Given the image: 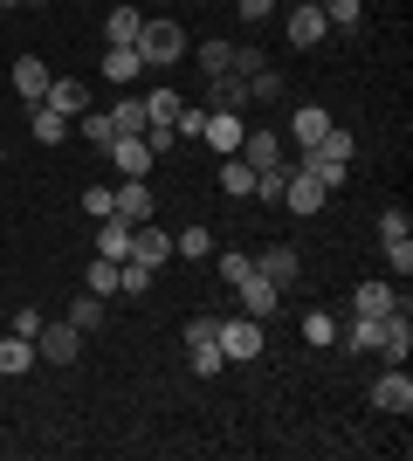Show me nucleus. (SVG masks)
I'll use <instances>...</instances> for the list:
<instances>
[{
    "label": "nucleus",
    "mask_w": 413,
    "mask_h": 461,
    "mask_svg": "<svg viewBox=\"0 0 413 461\" xmlns=\"http://www.w3.org/2000/svg\"><path fill=\"white\" fill-rule=\"evenodd\" d=\"M14 90L28 96V104H41V96H49V62L41 56H14Z\"/></svg>",
    "instance_id": "6ab92c4d"
},
{
    "label": "nucleus",
    "mask_w": 413,
    "mask_h": 461,
    "mask_svg": "<svg viewBox=\"0 0 413 461\" xmlns=\"http://www.w3.org/2000/svg\"><path fill=\"white\" fill-rule=\"evenodd\" d=\"M111 200H118V221H152V213H158V200H152V186H145V179H118V186H111Z\"/></svg>",
    "instance_id": "f8f14e48"
},
{
    "label": "nucleus",
    "mask_w": 413,
    "mask_h": 461,
    "mask_svg": "<svg viewBox=\"0 0 413 461\" xmlns=\"http://www.w3.org/2000/svg\"><path fill=\"white\" fill-rule=\"evenodd\" d=\"M256 276H269L275 289H290L296 283V249H290V241H269V249L256 255Z\"/></svg>",
    "instance_id": "2eb2a0df"
},
{
    "label": "nucleus",
    "mask_w": 413,
    "mask_h": 461,
    "mask_svg": "<svg viewBox=\"0 0 413 461\" xmlns=\"http://www.w3.org/2000/svg\"><path fill=\"white\" fill-rule=\"evenodd\" d=\"M83 213H97V221H111V213H118L111 186H83Z\"/></svg>",
    "instance_id": "79ce46f5"
},
{
    "label": "nucleus",
    "mask_w": 413,
    "mask_h": 461,
    "mask_svg": "<svg viewBox=\"0 0 413 461\" xmlns=\"http://www.w3.org/2000/svg\"><path fill=\"white\" fill-rule=\"evenodd\" d=\"M400 234H413L407 207H386V213H379V241H400Z\"/></svg>",
    "instance_id": "37998d69"
},
{
    "label": "nucleus",
    "mask_w": 413,
    "mask_h": 461,
    "mask_svg": "<svg viewBox=\"0 0 413 461\" xmlns=\"http://www.w3.org/2000/svg\"><path fill=\"white\" fill-rule=\"evenodd\" d=\"M145 117H152V124H173L179 117V90H152L145 96Z\"/></svg>",
    "instance_id": "e433bc0d"
},
{
    "label": "nucleus",
    "mask_w": 413,
    "mask_h": 461,
    "mask_svg": "<svg viewBox=\"0 0 413 461\" xmlns=\"http://www.w3.org/2000/svg\"><path fill=\"white\" fill-rule=\"evenodd\" d=\"M324 131H331V111H324V104H296V111H290V138H296V152H303V145H317Z\"/></svg>",
    "instance_id": "dca6fc26"
},
{
    "label": "nucleus",
    "mask_w": 413,
    "mask_h": 461,
    "mask_svg": "<svg viewBox=\"0 0 413 461\" xmlns=\"http://www.w3.org/2000/svg\"><path fill=\"white\" fill-rule=\"evenodd\" d=\"M283 179H290V166H275V173H256V200L283 207Z\"/></svg>",
    "instance_id": "ea45409f"
},
{
    "label": "nucleus",
    "mask_w": 413,
    "mask_h": 461,
    "mask_svg": "<svg viewBox=\"0 0 413 461\" xmlns=\"http://www.w3.org/2000/svg\"><path fill=\"white\" fill-rule=\"evenodd\" d=\"M200 124H207V111H186V104H179V117H173V138H200Z\"/></svg>",
    "instance_id": "a18cd8bd"
},
{
    "label": "nucleus",
    "mask_w": 413,
    "mask_h": 461,
    "mask_svg": "<svg viewBox=\"0 0 413 461\" xmlns=\"http://www.w3.org/2000/svg\"><path fill=\"white\" fill-rule=\"evenodd\" d=\"M103 77L118 83V90H131V83L145 77V56H138V49H111V56H103Z\"/></svg>",
    "instance_id": "5701e85b"
},
{
    "label": "nucleus",
    "mask_w": 413,
    "mask_h": 461,
    "mask_svg": "<svg viewBox=\"0 0 413 461\" xmlns=\"http://www.w3.org/2000/svg\"><path fill=\"white\" fill-rule=\"evenodd\" d=\"M173 249L186 255V262H214V234H207V228H179Z\"/></svg>",
    "instance_id": "c756f323"
},
{
    "label": "nucleus",
    "mask_w": 413,
    "mask_h": 461,
    "mask_svg": "<svg viewBox=\"0 0 413 461\" xmlns=\"http://www.w3.org/2000/svg\"><path fill=\"white\" fill-rule=\"evenodd\" d=\"M35 138L41 145H62V138H69V117L49 111V104H35Z\"/></svg>",
    "instance_id": "2f4dec72"
},
{
    "label": "nucleus",
    "mask_w": 413,
    "mask_h": 461,
    "mask_svg": "<svg viewBox=\"0 0 413 461\" xmlns=\"http://www.w3.org/2000/svg\"><path fill=\"white\" fill-rule=\"evenodd\" d=\"M386 269H393V276H413V234L386 241Z\"/></svg>",
    "instance_id": "a19ab883"
},
{
    "label": "nucleus",
    "mask_w": 413,
    "mask_h": 461,
    "mask_svg": "<svg viewBox=\"0 0 413 461\" xmlns=\"http://www.w3.org/2000/svg\"><path fill=\"white\" fill-rule=\"evenodd\" d=\"M235 296H241V317H275V303H283V289H275L269 276H256V269L235 283Z\"/></svg>",
    "instance_id": "1a4fd4ad"
},
{
    "label": "nucleus",
    "mask_w": 413,
    "mask_h": 461,
    "mask_svg": "<svg viewBox=\"0 0 413 461\" xmlns=\"http://www.w3.org/2000/svg\"><path fill=\"white\" fill-rule=\"evenodd\" d=\"M0 7H21V0H0Z\"/></svg>",
    "instance_id": "603ef678"
},
{
    "label": "nucleus",
    "mask_w": 413,
    "mask_h": 461,
    "mask_svg": "<svg viewBox=\"0 0 413 461\" xmlns=\"http://www.w3.org/2000/svg\"><path fill=\"white\" fill-rule=\"evenodd\" d=\"M124 262H145V269H166L173 262V234L152 228V221H131V255Z\"/></svg>",
    "instance_id": "423d86ee"
},
{
    "label": "nucleus",
    "mask_w": 413,
    "mask_h": 461,
    "mask_svg": "<svg viewBox=\"0 0 413 461\" xmlns=\"http://www.w3.org/2000/svg\"><path fill=\"white\" fill-rule=\"evenodd\" d=\"M193 62H200V77H220V69H235V41H228V35L200 41V49H193Z\"/></svg>",
    "instance_id": "393cba45"
},
{
    "label": "nucleus",
    "mask_w": 413,
    "mask_h": 461,
    "mask_svg": "<svg viewBox=\"0 0 413 461\" xmlns=\"http://www.w3.org/2000/svg\"><path fill=\"white\" fill-rule=\"evenodd\" d=\"M352 310H358V317H393V310H400V296H393V283H379V276H373V283H358Z\"/></svg>",
    "instance_id": "a211bd4d"
},
{
    "label": "nucleus",
    "mask_w": 413,
    "mask_h": 461,
    "mask_svg": "<svg viewBox=\"0 0 413 461\" xmlns=\"http://www.w3.org/2000/svg\"><path fill=\"white\" fill-rule=\"evenodd\" d=\"M118 289L124 296H145V289H152V269H145V262H118Z\"/></svg>",
    "instance_id": "4c0bfd02"
},
{
    "label": "nucleus",
    "mask_w": 413,
    "mask_h": 461,
    "mask_svg": "<svg viewBox=\"0 0 413 461\" xmlns=\"http://www.w3.org/2000/svg\"><path fill=\"white\" fill-rule=\"evenodd\" d=\"M235 7H241V21H262V14L275 7V0H235Z\"/></svg>",
    "instance_id": "8fccbe9b"
},
{
    "label": "nucleus",
    "mask_w": 413,
    "mask_h": 461,
    "mask_svg": "<svg viewBox=\"0 0 413 461\" xmlns=\"http://www.w3.org/2000/svg\"><path fill=\"white\" fill-rule=\"evenodd\" d=\"M49 111H62V117H83L90 111V83L83 77H49V96H41Z\"/></svg>",
    "instance_id": "9b49d317"
},
{
    "label": "nucleus",
    "mask_w": 413,
    "mask_h": 461,
    "mask_svg": "<svg viewBox=\"0 0 413 461\" xmlns=\"http://www.w3.org/2000/svg\"><path fill=\"white\" fill-rule=\"evenodd\" d=\"M214 324H220V317H193V324L179 330V338H186V345H200V338H214Z\"/></svg>",
    "instance_id": "de8ad7c7"
},
{
    "label": "nucleus",
    "mask_w": 413,
    "mask_h": 461,
    "mask_svg": "<svg viewBox=\"0 0 413 461\" xmlns=\"http://www.w3.org/2000/svg\"><path fill=\"white\" fill-rule=\"evenodd\" d=\"M303 7H324V0H303Z\"/></svg>",
    "instance_id": "3c124183"
},
{
    "label": "nucleus",
    "mask_w": 413,
    "mask_h": 461,
    "mask_svg": "<svg viewBox=\"0 0 413 461\" xmlns=\"http://www.w3.org/2000/svg\"><path fill=\"white\" fill-rule=\"evenodd\" d=\"M248 269H256V255H241V249L214 255V276H220V283H228V289H235V283H241V276H248Z\"/></svg>",
    "instance_id": "72a5a7b5"
},
{
    "label": "nucleus",
    "mask_w": 413,
    "mask_h": 461,
    "mask_svg": "<svg viewBox=\"0 0 413 461\" xmlns=\"http://www.w3.org/2000/svg\"><path fill=\"white\" fill-rule=\"evenodd\" d=\"M303 345H317V351L337 345V317L331 310H310V317H303Z\"/></svg>",
    "instance_id": "7c9ffc66"
},
{
    "label": "nucleus",
    "mask_w": 413,
    "mask_h": 461,
    "mask_svg": "<svg viewBox=\"0 0 413 461\" xmlns=\"http://www.w3.org/2000/svg\"><path fill=\"white\" fill-rule=\"evenodd\" d=\"M131 49L145 56V69H179V56H186V28H179V21H145Z\"/></svg>",
    "instance_id": "f03ea898"
},
{
    "label": "nucleus",
    "mask_w": 413,
    "mask_h": 461,
    "mask_svg": "<svg viewBox=\"0 0 413 461\" xmlns=\"http://www.w3.org/2000/svg\"><path fill=\"white\" fill-rule=\"evenodd\" d=\"M324 200H331V186H324L317 173H303V166H290V179H283V207L310 221V213H324Z\"/></svg>",
    "instance_id": "39448f33"
},
{
    "label": "nucleus",
    "mask_w": 413,
    "mask_h": 461,
    "mask_svg": "<svg viewBox=\"0 0 413 461\" xmlns=\"http://www.w3.org/2000/svg\"><path fill=\"white\" fill-rule=\"evenodd\" d=\"M35 330H41V310H35V303L14 310V338H35Z\"/></svg>",
    "instance_id": "49530a36"
},
{
    "label": "nucleus",
    "mask_w": 413,
    "mask_h": 461,
    "mask_svg": "<svg viewBox=\"0 0 413 461\" xmlns=\"http://www.w3.org/2000/svg\"><path fill=\"white\" fill-rule=\"evenodd\" d=\"M207 111H248V77H235V69L207 77Z\"/></svg>",
    "instance_id": "4468645a"
},
{
    "label": "nucleus",
    "mask_w": 413,
    "mask_h": 461,
    "mask_svg": "<svg viewBox=\"0 0 413 461\" xmlns=\"http://www.w3.org/2000/svg\"><path fill=\"white\" fill-rule=\"evenodd\" d=\"M111 124H118L124 138H145V124H152V117H145V96H131V90H124L118 104H111Z\"/></svg>",
    "instance_id": "4be33fe9"
},
{
    "label": "nucleus",
    "mask_w": 413,
    "mask_h": 461,
    "mask_svg": "<svg viewBox=\"0 0 413 461\" xmlns=\"http://www.w3.org/2000/svg\"><path fill=\"white\" fill-rule=\"evenodd\" d=\"M352 152H358L352 131H345V124H331V131L317 138V145H303V173H317L324 186L337 193V186H345V173H352Z\"/></svg>",
    "instance_id": "f257e3e1"
},
{
    "label": "nucleus",
    "mask_w": 413,
    "mask_h": 461,
    "mask_svg": "<svg viewBox=\"0 0 413 461\" xmlns=\"http://www.w3.org/2000/svg\"><path fill=\"white\" fill-rule=\"evenodd\" d=\"M83 289H90V296H118V262H111V255H97V262L83 269Z\"/></svg>",
    "instance_id": "c85d7f7f"
},
{
    "label": "nucleus",
    "mask_w": 413,
    "mask_h": 461,
    "mask_svg": "<svg viewBox=\"0 0 413 461\" xmlns=\"http://www.w3.org/2000/svg\"><path fill=\"white\" fill-rule=\"evenodd\" d=\"M386 324H393V317H352V330H345V351H379Z\"/></svg>",
    "instance_id": "bb28decb"
},
{
    "label": "nucleus",
    "mask_w": 413,
    "mask_h": 461,
    "mask_svg": "<svg viewBox=\"0 0 413 461\" xmlns=\"http://www.w3.org/2000/svg\"><path fill=\"white\" fill-rule=\"evenodd\" d=\"M138 28H145V14H138V7H131V0H124V7H118V14H111V21H103V35H111V49H131V41H138Z\"/></svg>",
    "instance_id": "a878e982"
},
{
    "label": "nucleus",
    "mask_w": 413,
    "mask_h": 461,
    "mask_svg": "<svg viewBox=\"0 0 413 461\" xmlns=\"http://www.w3.org/2000/svg\"><path fill=\"white\" fill-rule=\"evenodd\" d=\"M379 351L393 358V366H407V351H413V330H407V310H393V324H386V338H379Z\"/></svg>",
    "instance_id": "cd10ccee"
},
{
    "label": "nucleus",
    "mask_w": 413,
    "mask_h": 461,
    "mask_svg": "<svg viewBox=\"0 0 413 461\" xmlns=\"http://www.w3.org/2000/svg\"><path fill=\"white\" fill-rule=\"evenodd\" d=\"M83 138H90V145H111V138H118L111 111H83Z\"/></svg>",
    "instance_id": "58836bf2"
},
{
    "label": "nucleus",
    "mask_w": 413,
    "mask_h": 461,
    "mask_svg": "<svg viewBox=\"0 0 413 461\" xmlns=\"http://www.w3.org/2000/svg\"><path fill=\"white\" fill-rule=\"evenodd\" d=\"M76 351H83V330L69 324V317L35 330V358H41V366H76Z\"/></svg>",
    "instance_id": "20e7f679"
},
{
    "label": "nucleus",
    "mask_w": 413,
    "mask_h": 461,
    "mask_svg": "<svg viewBox=\"0 0 413 461\" xmlns=\"http://www.w3.org/2000/svg\"><path fill=\"white\" fill-rule=\"evenodd\" d=\"M69 324H76V330H97V324H103V296H90V289H83L76 303H69Z\"/></svg>",
    "instance_id": "c9c22d12"
},
{
    "label": "nucleus",
    "mask_w": 413,
    "mask_h": 461,
    "mask_svg": "<svg viewBox=\"0 0 413 461\" xmlns=\"http://www.w3.org/2000/svg\"><path fill=\"white\" fill-rule=\"evenodd\" d=\"M200 138H207V145H214V152L228 158V152H241V138H248V117H241V111H207Z\"/></svg>",
    "instance_id": "0eeeda50"
},
{
    "label": "nucleus",
    "mask_w": 413,
    "mask_h": 461,
    "mask_svg": "<svg viewBox=\"0 0 413 461\" xmlns=\"http://www.w3.org/2000/svg\"><path fill=\"white\" fill-rule=\"evenodd\" d=\"M103 152H111V166H118L124 179H145V173H152V166H158V158H152V145H145V138H124V131L111 138Z\"/></svg>",
    "instance_id": "6e6552de"
},
{
    "label": "nucleus",
    "mask_w": 413,
    "mask_h": 461,
    "mask_svg": "<svg viewBox=\"0 0 413 461\" xmlns=\"http://www.w3.org/2000/svg\"><path fill=\"white\" fill-rule=\"evenodd\" d=\"M324 21L331 28H358V0H324Z\"/></svg>",
    "instance_id": "c03bdc74"
},
{
    "label": "nucleus",
    "mask_w": 413,
    "mask_h": 461,
    "mask_svg": "<svg viewBox=\"0 0 413 461\" xmlns=\"http://www.w3.org/2000/svg\"><path fill=\"white\" fill-rule=\"evenodd\" d=\"M248 104H283V77H275L269 62H262L256 77H248Z\"/></svg>",
    "instance_id": "473e14b6"
},
{
    "label": "nucleus",
    "mask_w": 413,
    "mask_h": 461,
    "mask_svg": "<svg viewBox=\"0 0 413 461\" xmlns=\"http://www.w3.org/2000/svg\"><path fill=\"white\" fill-rule=\"evenodd\" d=\"M262 69V49H235V77H256Z\"/></svg>",
    "instance_id": "09e8293b"
},
{
    "label": "nucleus",
    "mask_w": 413,
    "mask_h": 461,
    "mask_svg": "<svg viewBox=\"0 0 413 461\" xmlns=\"http://www.w3.org/2000/svg\"><path fill=\"white\" fill-rule=\"evenodd\" d=\"M241 158H248L256 173H275V166H283V131H248L241 138Z\"/></svg>",
    "instance_id": "f3484780"
},
{
    "label": "nucleus",
    "mask_w": 413,
    "mask_h": 461,
    "mask_svg": "<svg viewBox=\"0 0 413 461\" xmlns=\"http://www.w3.org/2000/svg\"><path fill=\"white\" fill-rule=\"evenodd\" d=\"M373 406H379V413H400V420L413 413V379H407V366H393L386 379L373 385Z\"/></svg>",
    "instance_id": "9d476101"
},
{
    "label": "nucleus",
    "mask_w": 413,
    "mask_h": 461,
    "mask_svg": "<svg viewBox=\"0 0 413 461\" xmlns=\"http://www.w3.org/2000/svg\"><path fill=\"white\" fill-rule=\"evenodd\" d=\"M186 358H193V372H200V379H214V372L228 366V358H220V345H214V338H200V345H186Z\"/></svg>",
    "instance_id": "f704fd0d"
},
{
    "label": "nucleus",
    "mask_w": 413,
    "mask_h": 461,
    "mask_svg": "<svg viewBox=\"0 0 413 461\" xmlns=\"http://www.w3.org/2000/svg\"><path fill=\"white\" fill-rule=\"evenodd\" d=\"M220 193H228V200H256V166H248V158H220Z\"/></svg>",
    "instance_id": "aec40b11"
},
{
    "label": "nucleus",
    "mask_w": 413,
    "mask_h": 461,
    "mask_svg": "<svg viewBox=\"0 0 413 461\" xmlns=\"http://www.w3.org/2000/svg\"><path fill=\"white\" fill-rule=\"evenodd\" d=\"M97 255L124 262V255H131V221H118V213H111V221H97Z\"/></svg>",
    "instance_id": "b1692460"
},
{
    "label": "nucleus",
    "mask_w": 413,
    "mask_h": 461,
    "mask_svg": "<svg viewBox=\"0 0 413 461\" xmlns=\"http://www.w3.org/2000/svg\"><path fill=\"white\" fill-rule=\"evenodd\" d=\"M0 166H7V152H0Z\"/></svg>",
    "instance_id": "864d4df0"
},
{
    "label": "nucleus",
    "mask_w": 413,
    "mask_h": 461,
    "mask_svg": "<svg viewBox=\"0 0 413 461\" xmlns=\"http://www.w3.org/2000/svg\"><path fill=\"white\" fill-rule=\"evenodd\" d=\"M41 358H35V338H0V372L7 379H21V372H35Z\"/></svg>",
    "instance_id": "412c9836"
},
{
    "label": "nucleus",
    "mask_w": 413,
    "mask_h": 461,
    "mask_svg": "<svg viewBox=\"0 0 413 461\" xmlns=\"http://www.w3.org/2000/svg\"><path fill=\"white\" fill-rule=\"evenodd\" d=\"M214 345H220V358H235V366L262 358V317H228V324H214Z\"/></svg>",
    "instance_id": "7ed1b4c3"
},
{
    "label": "nucleus",
    "mask_w": 413,
    "mask_h": 461,
    "mask_svg": "<svg viewBox=\"0 0 413 461\" xmlns=\"http://www.w3.org/2000/svg\"><path fill=\"white\" fill-rule=\"evenodd\" d=\"M324 35H331L324 7H303V0H290V41H296V49H317Z\"/></svg>",
    "instance_id": "ddd939ff"
}]
</instances>
